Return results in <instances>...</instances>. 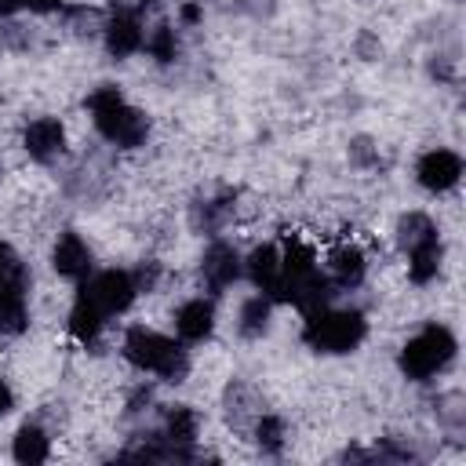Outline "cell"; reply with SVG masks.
<instances>
[{"label":"cell","instance_id":"4316f807","mask_svg":"<svg viewBox=\"0 0 466 466\" xmlns=\"http://www.w3.org/2000/svg\"><path fill=\"white\" fill-rule=\"evenodd\" d=\"M182 18H186V22H197V18H200V7H193V4L182 7Z\"/></svg>","mask_w":466,"mask_h":466},{"label":"cell","instance_id":"9a60e30c","mask_svg":"<svg viewBox=\"0 0 466 466\" xmlns=\"http://www.w3.org/2000/svg\"><path fill=\"white\" fill-rule=\"evenodd\" d=\"M102 324H106V313H102L95 302H87L84 295H76L73 313H69V331H73V339H76V342H95L98 331H102Z\"/></svg>","mask_w":466,"mask_h":466},{"label":"cell","instance_id":"5bb4252c","mask_svg":"<svg viewBox=\"0 0 466 466\" xmlns=\"http://www.w3.org/2000/svg\"><path fill=\"white\" fill-rule=\"evenodd\" d=\"M328 266H331V280L339 288H357L364 280V251L353 248V244L335 248L331 258H328Z\"/></svg>","mask_w":466,"mask_h":466},{"label":"cell","instance_id":"7402d4cb","mask_svg":"<svg viewBox=\"0 0 466 466\" xmlns=\"http://www.w3.org/2000/svg\"><path fill=\"white\" fill-rule=\"evenodd\" d=\"M146 47H149V55H153L157 62H171V58H175V51H178V44H175V29L160 25V29L146 40Z\"/></svg>","mask_w":466,"mask_h":466},{"label":"cell","instance_id":"cb8c5ba5","mask_svg":"<svg viewBox=\"0 0 466 466\" xmlns=\"http://www.w3.org/2000/svg\"><path fill=\"white\" fill-rule=\"evenodd\" d=\"M58 4H62V0H25L29 11H55Z\"/></svg>","mask_w":466,"mask_h":466},{"label":"cell","instance_id":"8992f818","mask_svg":"<svg viewBox=\"0 0 466 466\" xmlns=\"http://www.w3.org/2000/svg\"><path fill=\"white\" fill-rule=\"evenodd\" d=\"M25 291H29V277L22 262H15V269L0 280V331L4 335H18L25 328Z\"/></svg>","mask_w":466,"mask_h":466},{"label":"cell","instance_id":"2e32d148","mask_svg":"<svg viewBox=\"0 0 466 466\" xmlns=\"http://www.w3.org/2000/svg\"><path fill=\"white\" fill-rule=\"evenodd\" d=\"M11 451H15V459H18V462H25V466H36V462H44V459H47V451H51V441H47V433H44L40 426L25 422V426L15 433V444H11Z\"/></svg>","mask_w":466,"mask_h":466},{"label":"cell","instance_id":"e0dca14e","mask_svg":"<svg viewBox=\"0 0 466 466\" xmlns=\"http://www.w3.org/2000/svg\"><path fill=\"white\" fill-rule=\"evenodd\" d=\"M397 237H400V248H404V251H411V248L433 244V240H437V226H433V218H430V215L411 211V215H404V218L397 222Z\"/></svg>","mask_w":466,"mask_h":466},{"label":"cell","instance_id":"7a4b0ae2","mask_svg":"<svg viewBox=\"0 0 466 466\" xmlns=\"http://www.w3.org/2000/svg\"><path fill=\"white\" fill-rule=\"evenodd\" d=\"M124 357L138 371H153V375H160L167 382H178L186 375V368H189L186 350L175 339H167L160 331H149V328H131L124 335Z\"/></svg>","mask_w":466,"mask_h":466},{"label":"cell","instance_id":"ffe728a7","mask_svg":"<svg viewBox=\"0 0 466 466\" xmlns=\"http://www.w3.org/2000/svg\"><path fill=\"white\" fill-rule=\"evenodd\" d=\"M171 444H189L197 437V415L189 408H171L167 411V426H164Z\"/></svg>","mask_w":466,"mask_h":466},{"label":"cell","instance_id":"5b68a950","mask_svg":"<svg viewBox=\"0 0 466 466\" xmlns=\"http://www.w3.org/2000/svg\"><path fill=\"white\" fill-rule=\"evenodd\" d=\"M135 291H138V284H135V277L124 273V269H102V273H95V277L80 288V295H84L87 302H95L106 317L124 313V309L135 302Z\"/></svg>","mask_w":466,"mask_h":466},{"label":"cell","instance_id":"ba28073f","mask_svg":"<svg viewBox=\"0 0 466 466\" xmlns=\"http://www.w3.org/2000/svg\"><path fill=\"white\" fill-rule=\"evenodd\" d=\"M142 44H146V36H142L138 15L127 11V7H116L113 18L106 22V47H109V55L127 58V55H135Z\"/></svg>","mask_w":466,"mask_h":466},{"label":"cell","instance_id":"4fadbf2b","mask_svg":"<svg viewBox=\"0 0 466 466\" xmlns=\"http://www.w3.org/2000/svg\"><path fill=\"white\" fill-rule=\"evenodd\" d=\"M248 277L255 288L262 291H277V280H280V251L273 244H262L248 255Z\"/></svg>","mask_w":466,"mask_h":466},{"label":"cell","instance_id":"d4e9b609","mask_svg":"<svg viewBox=\"0 0 466 466\" xmlns=\"http://www.w3.org/2000/svg\"><path fill=\"white\" fill-rule=\"evenodd\" d=\"M11 404H15V397H11L7 382H0V415H4V411H11Z\"/></svg>","mask_w":466,"mask_h":466},{"label":"cell","instance_id":"484cf974","mask_svg":"<svg viewBox=\"0 0 466 466\" xmlns=\"http://www.w3.org/2000/svg\"><path fill=\"white\" fill-rule=\"evenodd\" d=\"M18 7H25V0H0V15H11Z\"/></svg>","mask_w":466,"mask_h":466},{"label":"cell","instance_id":"6da1fadb","mask_svg":"<svg viewBox=\"0 0 466 466\" xmlns=\"http://www.w3.org/2000/svg\"><path fill=\"white\" fill-rule=\"evenodd\" d=\"M87 109H91V116H95V127H98L113 146L131 149V146H138V142L146 138V131H149V120H146L138 109H131V106L124 102V95H120L113 84L95 87V91L87 95Z\"/></svg>","mask_w":466,"mask_h":466},{"label":"cell","instance_id":"7c38bea8","mask_svg":"<svg viewBox=\"0 0 466 466\" xmlns=\"http://www.w3.org/2000/svg\"><path fill=\"white\" fill-rule=\"evenodd\" d=\"M215 328V306L208 299H189L178 306L175 313V331L186 339V342H204Z\"/></svg>","mask_w":466,"mask_h":466},{"label":"cell","instance_id":"9c48e42d","mask_svg":"<svg viewBox=\"0 0 466 466\" xmlns=\"http://www.w3.org/2000/svg\"><path fill=\"white\" fill-rule=\"evenodd\" d=\"M51 266L69 277V280H84L91 273V248L76 237V233H62L55 240V251H51Z\"/></svg>","mask_w":466,"mask_h":466},{"label":"cell","instance_id":"277c9868","mask_svg":"<svg viewBox=\"0 0 466 466\" xmlns=\"http://www.w3.org/2000/svg\"><path fill=\"white\" fill-rule=\"evenodd\" d=\"M451 357H455V335L448 328H441V324H430V328H422L419 335H411L404 342V350H400V371L408 379H419L422 382V379L444 371L451 364Z\"/></svg>","mask_w":466,"mask_h":466},{"label":"cell","instance_id":"ac0fdd59","mask_svg":"<svg viewBox=\"0 0 466 466\" xmlns=\"http://www.w3.org/2000/svg\"><path fill=\"white\" fill-rule=\"evenodd\" d=\"M437 269H441V240L408 251V277L415 284H430L437 277Z\"/></svg>","mask_w":466,"mask_h":466},{"label":"cell","instance_id":"3957f363","mask_svg":"<svg viewBox=\"0 0 466 466\" xmlns=\"http://www.w3.org/2000/svg\"><path fill=\"white\" fill-rule=\"evenodd\" d=\"M368 335V324L357 309H313L306 313V328H302V339L320 350V353H350L364 342Z\"/></svg>","mask_w":466,"mask_h":466},{"label":"cell","instance_id":"8fae6325","mask_svg":"<svg viewBox=\"0 0 466 466\" xmlns=\"http://www.w3.org/2000/svg\"><path fill=\"white\" fill-rule=\"evenodd\" d=\"M22 142H25V153H29L33 160H51V157H58L62 146H66V131H62V124H58L55 116H40V120H33V124L25 127Z\"/></svg>","mask_w":466,"mask_h":466},{"label":"cell","instance_id":"44dd1931","mask_svg":"<svg viewBox=\"0 0 466 466\" xmlns=\"http://www.w3.org/2000/svg\"><path fill=\"white\" fill-rule=\"evenodd\" d=\"M255 437H258L262 451H280V444H284V422L277 415H262L258 426H255Z\"/></svg>","mask_w":466,"mask_h":466},{"label":"cell","instance_id":"30bf717a","mask_svg":"<svg viewBox=\"0 0 466 466\" xmlns=\"http://www.w3.org/2000/svg\"><path fill=\"white\" fill-rule=\"evenodd\" d=\"M200 273H204V284L211 288V291H222V288H229L237 277H240V255L229 248V244H211L208 251H204V262H200Z\"/></svg>","mask_w":466,"mask_h":466},{"label":"cell","instance_id":"d6986e66","mask_svg":"<svg viewBox=\"0 0 466 466\" xmlns=\"http://www.w3.org/2000/svg\"><path fill=\"white\" fill-rule=\"evenodd\" d=\"M266 324H269V299L266 295H251L240 306V331L251 339V335H262Z\"/></svg>","mask_w":466,"mask_h":466},{"label":"cell","instance_id":"52a82bcc","mask_svg":"<svg viewBox=\"0 0 466 466\" xmlns=\"http://www.w3.org/2000/svg\"><path fill=\"white\" fill-rule=\"evenodd\" d=\"M415 175H419V182H422L430 193H444V189H451V186L459 182L462 160H459V153H451V149H430V153L419 157Z\"/></svg>","mask_w":466,"mask_h":466},{"label":"cell","instance_id":"603a6c76","mask_svg":"<svg viewBox=\"0 0 466 466\" xmlns=\"http://www.w3.org/2000/svg\"><path fill=\"white\" fill-rule=\"evenodd\" d=\"M11 269H15V255H11V248H7V244H0V280H4Z\"/></svg>","mask_w":466,"mask_h":466}]
</instances>
